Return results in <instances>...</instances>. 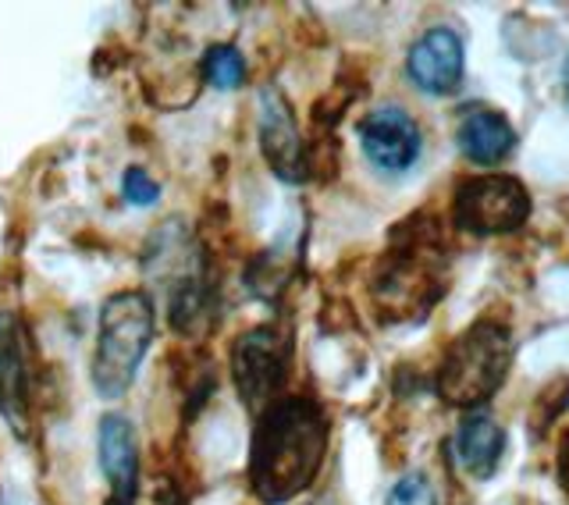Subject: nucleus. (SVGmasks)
<instances>
[{"label": "nucleus", "instance_id": "15", "mask_svg": "<svg viewBox=\"0 0 569 505\" xmlns=\"http://www.w3.org/2000/svg\"><path fill=\"white\" fill-rule=\"evenodd\" d=\"M388 505H438L435 488L420 474H406L388 495Z\"/></svg>", "mask_w": 569, "mask_h": 505}, {"label": "nucleus", "instance_id": "4", "mask_svg": "<svg viewBox=\"0 0 569 505\" xmlns=\"http://www.w3.org/2000/svg\"><path fill=\"white\" fill-rule=\"evenodd\" d=\"M289 335L278 324H260L236 338L231 346V377H236L239 399L246 409L263 413L274 403L278 388L289 374Z\"/></svg>", "mask_w": 569, "mask_h": 505}, {"label": "nucleus", "instance_id": "6", "mask_svg": "<svg viewBox=\"0 0 569 505\" xmlns=\"http://www.w3.org/2000/svg\"><path fill=\"white\" fill-rule=\"evenodd\" d=\"M360 147L378 171L399 175L417 165L423 136H420V125L413 121V115L402 111L396 103H388V107H378V111H370L360 121Z\"/></svg>", "mask_w": 569, "mask_h": 505}, {"label": "nucleus", "instance_id": "9", "mask_svg": "<svg viewBox=\"0 0 569 505\" xmlns=\"http://www.w3.org/2000/svg\"><path fill=\"white\" fill-rule=\"evenodd\" d=\"M406 71L417 89L431 97H445L462 82V40L452 29H427L420 40L409 47Z\"/></svg>", "mask_w": 569, "mask_h": 505}, {"label": "nucleus", "instance_id": "14", "mask_svg": "<svg viewBox=\"0 0 569 505\" xmlns=\"http://www.w3.org/2000/svg\"><path fill=\"white\" fill-rule=\"evenodd\" d=\"M121 192H124V200L136 207H153L160 200V182H153L147 168H124Z\"/></svg>", "mask_w": 569, "mask_h": 505}, {"label": "nucleus", "instance_id": "12", "mask_svg": "<svg viewBox=\"0 0 569 505\" xmlns=\"http://www.w3.org/2000/svg\"><path fill=\"white\" fill-rule=\"evenodd\" d=\"M516 147V132L498 111H477L459 125V150L477 165H498Z\"/></svg>", "mask_w": 569, "mask_h": 505}, {"label": "nucleus", "instance_id": "10", "mask_svg": "<svg viewBox=\"0 0 569 505\" xmlns=\"http://www.w3.org/2000/svg\"><path fill=\"white\" fill-rule=\"evenodd\" d=\"M97 459L100 474L111 484L114 505H132L139 488V445L136 427L121 413H107L97 424Z\"/></svg>", "mask_w": 569, "mask_h": 505}, {"label": "nucleus", "instance_id": "8", "mask_svg": "<svg viewBox=\"0 0 569 505\" xmlns=\"http://www.w3.org/2000/svg\"><path fill=\"white\" fill-rule=\"evenodd\" d=\"M260 147L271 171L281 182H302L307 175V154H302V136L292 118V107L281 100L278 89H263L260 93Z\"/></svg>", "mask_w": 569, "mask_h": 505}, {"label": "nucleus", "instance_id": "1", "mask_svg": "<svg viewBox=\"0 0 569 505\" xmlns=\"http://www.w3.org/2000/svg\"><path fill=\"white\" fill-rule=\"evenodd\" d=\"M328 453V413L307 395H284L260 413L249 445V484L267 505L302 495Z\"/></svg>", "mask_w": 569, "mask_h": 505}, {"label": "nucleus", "instance_id": "2", "mask_svg": "<svg viewBox=\"0 0 569 505\" xmlns=\"http://www.w3.org/2000/svg\"><path fill=\"white\" fill-rule=\"evenodd\" d=\"M153 331L157 320L147 293H114L103 303L93 356V388L103 399H121L132 388Z\"/></svg>", "mask_w": 569, "mask_h": 505}, {"label": "nucleus", "instance_id": "13", "mask_svg": "<svg viewBox=\"0 0 569 505\" xmlns=\"http://www.w3.org/2000/svg\"><path fill=\"white\" fill-rule=\"evenodd\" d=\"M203 79L221 89V93H231V89H239L246 82V58L239 53V47L231 43H213L207 53H203Z\"/></svg>", "mask_w": 569, "mask_h": 505}, {"label": "nucleus", "instance_id": "16", "mask_svg": "<svg viewBox=\"0 0 569 505\" xmlns=\"http://www.w3.org/2000/svg\"><path fill=\"white\" fill-rule=\"evenodd\" d=\"M559 463H562V488L569 492V438H566V445H562V456H559Z\"/></svg>", "mask_w": 569, "mask_h": 505}, {"label": "nucleus", "instance_id": "5", "mask_svg": "<svg viewBox=\"0 0 569 505\" xmlns=\"http://www.w3.org/2000/svg\"><path fill=\"white\" fill-rule=\"evenodd\" d=\"M530 196L527 189L506 175L491 178H467L452 196V221L470 236H498L512 231L527 221Z\"/></svg>", "mask_w": 569, "mask_h": 505}, {"label": "nucleus", "instance_id": "3", "mask_svg": "<svg viewBox=\"0 0 569 505\" xmlns=\"http://www.w3.org/2000/svg\"><path fill=\"white\" fill-rule=\"evenodd\" d=\"M512 364V341L502 324L477 320L452 341L438 370V395L449 406H480L502 388Z\"/></svg>", "mask_w": 569, "mask_h": 505}, {"label": "nucleus", "instance_id": "11", "mask_svg": "<svg viewBox=\"0 0 569 505\" xmlns=\"http://www.w3.org/2000/svg\"><path fill=\"white\" fill-rule=\"evenodd\" d=\"M502 448H506V435L488 413H473V417L459 424L456 453L473 477H488L498 466V459H502Z\"/></svg>", "mask_w": 569, "mask_h": 505}, {"label": "nucleus", "instance_id": "7", "mask_svg": "<svg viewBox=\"0 0 569 505\" xmlns=\"http://www.w3.org/2000/svg\"><path fill=\"white\" fill-rule=\"evenodd\" d=\"M29 356L22 324L14 314L0 310V417L8 420L11 435H32V403H29Z\"/></svg>", "mask_w": 569, "mask_h": 505}]
</instances>
